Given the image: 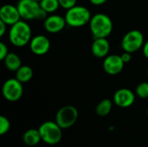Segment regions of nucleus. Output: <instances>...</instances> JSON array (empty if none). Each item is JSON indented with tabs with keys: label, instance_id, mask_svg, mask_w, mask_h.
I'll list each match as a JSON object with an SVG mask.
<instances>
[{
	"label": "nucleus",
	"instance_id": "nucleus-1",
	"mask_svg": "<svg viewBox=\"0 0 148 147\" xmlns=\"http://www.w3.org/2000/svg\"><path fill=\"white\" fill-rule=\"evenodd\" d=\"M32 31L28 23L20 20L10 26L9 30V40L16 47H23L30 42Z\"/></svg>",
	"mask_w": 148,
	"mask_h": 147
},
{
	"label": "nucleus",
	"instance_id": "nucleus-2",
	"mask_svg": "<svg viewBox=\"0 0 148 147\" xmlns=\"http://www.w3.org/2000/svg\"><path fill=\"white\" fill-rule=\"evenodd\" d=\"M89 27L95 38H107L113 31V22L108 15L97 13L92 16Z\"/></svg>",
	"mask_w": 148,
	"mask_h": 147
},
{
	"label": "nucleus",
	"instance_id": "nucleus-3",
	"mask_svg": "<svg viewBox=\"0 0 148 147\" xmlns=\"http://www.w3.org/2000/svg\"><path fill=\"white\" fill-rule=\"evenodd\" d=\"M42 141L49 146L60 143L62 139V128L56 121H44L38 127Z\"/></svg>",
	"mask_w": 148,
	"mask_h": 147
},
{
	"label": "nucleus",
	"instance_id": "nucleus-4",
	"mask_svg": "<svg viewBox=\"0 0 148 147\" xmlns=\"http://www.w3.org/2000/svg\"><path fill=\"white\" fill-rule=\"evenodd\" d=\"M64 17L68 25L70 27L78 28L89 23L92 16L90 10L87 7L75 5L67 10Z\"/></svg>",
	"mask_w": 148,
	"mask_h": 147
},
{
	"label": "nucleus",
	"instance_id": "nucleus-5",
	"mask_svg": "<svg viewBox=\"0 0 148 147\" xmlns=\"http://www.w3.org/2000/svg\"><path fill=\"white\" fill-rule=\"evenodd\" d=\"M78 116L79 113L76 107L71 105H67L57 111L55 121L62 129H68L76 123Z\"/></svg>",
	"mask_w": 148,
	"mask_h": 147
},
{
	"label": "nucleus",
	"instance_id": "nucleus-6",
	"mask_svg": "<svg viewBox=\"0 0 148 147\" xmlns=\"http://www.w3.org/2000/svg\"><path fill=\"white\" fill-rule=\"evenodd\" d=\"M144 43V36L142 32L138 29L128 31L121 40V47L123 50L132 54L141 49Z\"/></svg>",
	"mask_w": 148,
	"mask_h": 147
},
{
	"label": "nucleus",
	"instance_id": "nucleus-7",
	"mask_svg": "<svg viewBox=\"0 0 148 147\" xmlns=\"http://www.w3.org/2000/svg\"><path fill=\"white\" fill-rule=\"evenodd\" d=\"M2 93L4 99L8 101H17L22 98L23 94V83L20 82L16 78L8 79L3 85Z\"/></svg>",
	"mask_w": 148,
	"mask_h": 147
},
{
	"label": "nucleus",
	"instance_id": "nucleus-8",
	"mask_svg": "<svg viewBox=\"0 0 148 147\" xmlns=\"http://www.w3.org/2000/svg\"><path fill=\"white\" fill-rule=\"evenodd\" d=\"M16 6L21 18L23 20L36 19L37 14L41 9L40 3L36 0H19Z\"/></svg>",
	"mask_w": 148,
	"mask_h": 147
},
{
	"label": "nucleus",
	"instance_id": "nucleus-9",
	"mask_svg": "<svg viewBox=\"0 0 148 147\" xmlns=\"http://www.w3.org/2000/svg\"><path fill=\"white\" fill-rule=\"evenodd\" d=\"M124 66H125V62H123L121 55H108L104 58V62H103L104 71L110 75H115L120 74L123 70Z\"/></svg>",
	"mask_w": 148,
	"mask_h": 147
},
{
	"label": "nucleus",
	"instance_id": "nucleus-10",
	"mask_svg": "<svg viewBox=\"0 0 148 147\" xmlns=\"http://www.w3.org/2000/svg\"><path fill=\"white\" fill-rule=\"evenodd\" d=\"M113 101L117 107L127 108L131 107L134 103L135 94L128 88H121L114 93Z\"/></svg>",
	"mask_w": 148,
	"mask_h": 147
},
{
	"label": "nucleus",
	"instance_id": "nucleus-11",
	"mask_svg": "<svg viewBox=\"0 0 148 147\" xmlns=\"http://www.w3.org/2000/svg\"><path fill=\"white\" fill-rule=\"evenodd\" d=\"M0 20L7 25H13L21 20V16L17 6L12 4H4L0 9Z\"/></svg>",
	"mask_w": 148,
	"mask_h": 147
},
{
	"label": "nucleus",
	"instance_id": "nucleus-12",
	"mask_svg": "<svg viewBox=\"0 0 148 147\" xmlns=\"http://www.w3.org/2000/svg\"><path fill=\"white\" fill-rule=\"evenodd\" d=\"M31 52L36 55H42L49 52L50 49V41L46 36L37 35L33 37L29 42Z\"/></svg>",
	"mask_w": 148,
	"mask_h": 147
},
{
	"label": "nucleus",
	"instance_id": "nucleus-13",
	"mask_svg": "<svg viewBox=\"0 0 148 147\" xmlns=\"http://www.w3.org/2000/svg\"><path fill=\"white\" fill-rule=\"evenodd\" d=\"M66 24H67V23H66L65 17H63L60 15L48 16L43 23L45 30L47 32L52 33V34L58 33V32L62 31L65 28Z\"/></svg>",
	"mask_w": 148,
	"mask_h": 147
},
{
	"label": "nucleus",
	"instance_id": "nucleus-14",
	"mask_svg": "<svg viewBox=\"0 0 148 147\" xmlns=\"http://www.w3.org/2000/svg\"><path fill=\"white\" fill-rule=\"evenodd\" d=\"M110 49V44L107 38H95L91 51L92 54L97 58H105L108 55Z\"/></svg>",
	"mask_w": 148,
	"mask_h": 147
},
{
	"label": "nucleus",
	"instance_id": "nucleus-15",
	"mask_svg": "<svg viewBox=\"0 0 148 147\" xmlns=\"http://www.w3.org/2000/svg\"><path fill=\"white\" fill-rule=\"evenodd\" d=\"M23 143L28 146H35L38 145L42 140L39 130L34 128L28 129L23 135Z\"/></svg>",
	"mask_w": 148,
	"mask_h": 147
},
{
	"label": "nucleus",
	"instance_id": "nucleus-16",
	"mask_svg": "<svg viewBox=\"0 0 148 147\" xmlns=\"http://www.w3.org/2000/svg\"><path fill=\"white\" fill-rule=\"evenodd\" d=\"M5 67L12 72H16L22 66V60L16 53H9L3 60Z\"/></svg>",
	"mask_w": 148,
	"mask_h": 147
},
{
	"label": "nucleus",
	"instance_id": "nucleus-17",
	"mask_svg": "<svg viewBox=\"0 0 148 147\" xmlns=\"http://www.w3.org/2000/svg\"><path fill=\"white\" fill-rule=\"evenodd\" d=\"M33 77V69L27 65H22L16 71V78L22 83L29 81Z\"/></svg>",
	"mask_w": 148,
	"mask_h": 147
},
{
	"label": "nucleus",
	"instance_id": "nucleus-18",
	"mask_svg": "<svg viewBox=\"0 0 148 147\" xmlns=\"http://www.w3.org/2000/svg\"><path fill=\"white\" fill-rule=\"evenodd\" d=\"M113 103L114 101L109 99H104L101 101L95 107L96 114L100 117H105L108 115L113 108Z\"/></svg>",
	"mask_w": 148,
	"mask_h": 147
},
{
	"label": "nucleus",
	"instance_id": "nucleus-19",
	"mask_svg": "<svg viewBox=\"0 0 148 147\" xmlns=\"http://www.w3.org/2000/svg\"><path fill=\"white\" fill-rule=\"evenodd\" d=\"M39 3L41 8L44 10L48 14L56 12L60 7L59 0H41Z\"/></svg>",
	"mask_w": 148,
	"mask_h": 147
},
{
	"label": "nucleus",
	"instance_id": "nucleus-20",
	"mask_svg": "<svg viewBox=\"0 0 148 147\" xmlns=\"http://www.w3.org/2000/svg\"><path fill=\"white\" fill-rule=\"evenodd\" d=\"M136 95L140 99H148V82H141L136 87Z\"/></svg>",
	"mask_w": 148,
	"mask_h": 147
},
{
	"label": "nucleus",
	"instance_id": "nucleus-21",
	"mask_svg": "<svg viewBox=\"0 0 148 147\" xmlns=\"http://www.w3.org/2000/svg\"><path fill=\"white\" fill-rule=\"evenodd\" d=\"M10 128V122L9 119L3 115L0 116V135H4Z\"/></svg>",
	"mask_w": 148,
	"mask_h": 147
},
{
	"label": "nucleus",
	"instance_id": "nucleus-22",
	"mask_svg": "<svg viewBox=\"0 0 148 147\" xmlns=\"http://www.w3.org/2000/svg\"><path fill=\"white\" fill-rule=\"evenodd\" d=\"M77 0H59L60 6L65 10H69L76 5Z\"/></svg>",
	"mask_w": 148,
	"mask_h": 147
},
{
	"label": "nucleus",
	"instance_id": "nucleus-23",
	"mask_svg": "<svg viewBox=\"0 0 148 147\" xmlns=\"http://www.w3.org/2000/svg\"><path fill=\"white\" fill-rule=\"evenodd\" d=\"M8 54H9V50H8L7 45L4 42H0V60L3 61Z\"/></svg>",
	"mask_w": 148,
	"mask_h": 147
},
{
	"label": "nucleus",
	"instance_id": "nucleus-24",
	"mask_svg": "<svg viewBox=\"0 0 148 147\" xmlns=\"http://www.w3.org/2000/svg\"><path fill=\"white\" fill-rule=\"evenodd\" d=\"M123 62L126 63H128L131 60H132V53H129V52H127V51H124V53L121 55Z\"/></svg>",
	"mask_w": 148,
	"mask_h": 147
},
{
	"label": "nucleus",
	"instance_id": "nucleus-25",
	"mask_svg": "<svg viewBox=\"0 0 148 147\" xmlns=\"http://www.w3.org/2000/svg\"><path fill=\"white\" fill-rule=\"evenodd\" d=\"M7 24L5 23H3V21L0 20V37L3 36L4 34L6 33L7 31Z\"/></svg>",
	"mask_w": 148,
	"mask_h": 147
},
{
	"label": "nucleus",
	"instance_id": "nucleus-26",
	"mask_svg": "<svg viewBox=\"0 0 148 147\" xmlns=\"http://www.w3.org/2000/svg\"><path fill=\"white\" fill-rule=\"evenodd\" d=\"M142 51H143V55L144 56L148 59V40L144 43L143 47H142Z\"/></svg>",
	"mask_w": 148,
	"mask_h": 147
},
{
	"label": "nucleus",
	"instance_id": "nucleus-27",
	"mask_svg": "<svg viewBox=\"0 0 148 147\" xmlns=\"http://www.w3.org/2000/svg\"><path fill=\"white\" fill-rule=\"evenodd\" d=\"M89 2L94 5H101L108 2V0H89Z\"/></svg>",
	"mask_w": 148,
	"mask_h": 147
},
{
	"label": "nucleus",
	"instance_id": "nucleus-28",
	"mask_svg": "<svg viewBox=\"0 0 148 147\" xmlns=\"http://www.w3.org/2000/svg\"><path fill=\"white\" fill-rule=\"evenodd\" d=\"M147 116H148V108H147Z\"/></svg>",
	"mask_w": 148,
	"mask_h": 147
},
{
	"label": "nucleus",
	"instance_id": "nucleus-29",
	"mask_svg": "<svg viewBox=\"0 0 148 147\" xmlns=\"http://www.w3.org/2000/svg\"><path fill=\"white\" fill-rule=\"evenodd\" d=\"M36 1H37V2H40L41 0H36Z\"/></svg>",
	"mask_w": 148,
	"mask_h": 147
},
{
	"label": "nucleus",
	"instance_id": "nucleus-30",
	"mask_svg": "<svg viewBox=\"0 0 148 147\" xmlns=\"http://www.w3.org/2000/svg\"><path fill=\"white\" fill-rule=\"evenodd\" d=\"M147 76H148V67H147Z\"/></svg>",
	"mask_w": 148,
	"mask_h": 147
}]
</instances>
